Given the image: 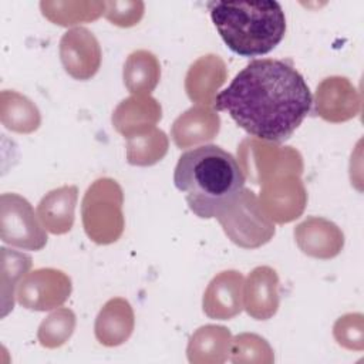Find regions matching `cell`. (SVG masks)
Returning <instances> with one entry per match:
<instances>
[{
  "label": "cell",
  "mask_w": 364,
  "mask_h": 364,
  "mask_svg": "<svg viewBox=\"0 0 364 364\" xmlns=\"http://www.w3.org/2000/svg\"><path fill=\"white\" fill-rule=\"evenodd\" d=\"M311 102L307 82L290 63L259 58L235 75L213 107L226 111L252 138L279 144L301 125Z\"/></svg>",
  "instance_id": "obj_1"
},
{
  "label": "cell",
  "mask_w": 364,
  "mask_h": 364,
  "mask_svg": "<svg viewBox=\"0 0 364 364\" xmlns=\"http://www.w3.org/2000/svg\"><path fill=\"white\" fill-rule=\"evenodd\" d=\"M245 182L237 159L218 145H200L183 152L173 172L175 186L200 219L216 218L245 188Z\"/></svg>",
  "instance_id": "obj_2"
},
{
  "label": "cell",
  "mask_w": 364,
  "mask_h": 364,
  "mask_svg": "<svg viewBox=\"0 0 364 364\" xmlns=\"http://www.w3.org/2000/svg\"><path fill=\"white\" fill-rule=\"evenodd\" d=\"M209 11L223 43L242 57L270 53L286 33L284 11L274 0L212 1Z\"/></svg>",
  "instance_id": "obj_3"
},
{
  "label": "cell",
  "mask_w": 364,
  "mask_h": 364,
  "mask_svg": "<svg viewBox=\"0 0 364 364\" xmlns=\"http://www.w3.org/2000/svg\"><path fill=\"white\" fill-rule=\"evenodd\" d=\"M124 193L112 178L94 181L81 202V219L87 236L97 245L117 242L125 228Z\"/></svg>",
  "instance_id": "obj_4"
},
{
  "label": "cell",
  "mask_w": 364,
  "mask_h": 364,
  "mask_svg": "<svg viewBox=\"0 0 364 364\" xmlns=\"http://www.w3.org/2000/svg\"><path fill=\"white\" fill-rule=\"evenodd\" d=\"M225 235L239 247L257 249L274 236V223L263 212L259 198L243 188L216 216Z\"/></svg>",
  "instance_id": "obj_5"
},
{
  "label": "cell",
  "mask_w": 364,
  "mask_h": 364,
  "mask_svg": "<svg viewBox=\"0 0 364 364\" xmlns=\"http://www.w3.org/2000/svg\"><path fill=\"white\" fill-rule=\"evenodd\" d=\"M237 159L245 178L257 185L282 175L303 173V158L297 149L263 139H243L237 146Z\"/></svg>",
  "instance_id": "obj_6"
},
{
  "label": "cell",
  "mask_w": 364,
  "mask_h": 364,
  "mask_svg": "<svg viewBox=\"0 0 364 364\" xmlns=\"http://www.w3.org/2000/svg\"><path fill=\"white\" fill-rule=\"evenodd\" d=\"M0 237L6 245L41 250L47 245V233L31 203L18 193L0 196Z\"/></svg>",
  "instance_id": "obj_7"
},
{
  "label": "cell",
  "mask_w": 364,
  "mask_h": 364,
  "mask_svg": "<svg viewBox=\"0 0 364 364\" xmlns=\"http://www.w3.org/2000/svg\"><path fill=\"white\" fill-rule=\"evenodd\" d=\"M71 290L68 274L58 269L41 267L23 277L16 291V300L27 310L48 311L64 304Z\"/></svg>",
  "instance_id": "obj_8"
},
{
  "label": "cell",
  "mask_w": 364,
  "mask_h": 364,
  "mask_svg": "<svg viewBox=\"0 0 364 364\" xmlns=\"http://www.w3.org/2000/svg\"><path fill=\"white\" fill-rule=\"evenodd\" d=\"M257 198L266 216L280 225L301 216L307 205V192L299 175H282L262 183Z\"/></svg>",
  "instance_id": "obj_9"
},
{
  "label": "cell",
  "mask_w": 364,
  "mask_h": 364,
  "mask_svg": "<svg viewBox=\"0 0 364 364\" xmlns=\"http://www.w3.org/2000/svg\"><path fill=\"white\" fill-rule=\"evenodd\" d=\"M102 51L97 37L85 27L67 30L60 40V60L74 80L92 78L101 67Z\"/></svg>",
  "instance_id": "obj_10"
},
{
  "label": "cell",
  "mask_w": 364,
  "mask_h": 364,
  "mask_svg": "<svg viewBox=\"0 0 364 364\" xmlns=\"http://www.w3.org/2000/svg\"><path fill=\"white\" fill-rule=\"evenodd\" d=\"M316 112L327 122L340 124L353 119L361 111V95L346 77L324 78L314 95Z\"/></svg>",
  "instance_id": "obj_11"
},
{
  "label": "cell",
  "mask_w": 364,
  "mask_h": 364,
  "mask_svg": "<svg viewBox=\"0 0 364 364\" xmlns=\"http://www.w3.org/2000/svg\"><path fill=\"white\" fill-rule=\"evenodd\" d=\"M243 276L237 270L218 273L208 284L202 309L209 318L230 320L243 309Z\"/></svg>",
  "instance_id": "obj_12"
},
{
  "label": "cell",
  "mask_w": 364,
  "mask_h": 364,
  "mask_svg": "<svg viewBox=\"0 0 364 364\" xmlns=\"http://www.w3.org/2000/svg\"><path fill=\"white\" fill-rule=\"evenodd\" d=\"M299 249L314 259H333L344 247V233L331 220L320 216H309L294 230Z\"/></svg>",
  "instance_id": "obj_13"
},
{
  "label": "cell",
  "mask_w": 364,
  "mask_h": 364,
  "mask_svg": "<svg viewBox=\"0 0 364 364\" xmlns=\"http://www.w3.org/2000/svg\"><path fill=\"white\" fill-rule=\"evenodd\" d=\"M280 304L279 276L270 266L255 267L243 282V309L255 320L272 318Z\"/></svg>",
  "instance_id": "obj_14"
},
{
  "label": "cell",
  "mask_w": 364,
  "mask_h": 364,
  "mask_svg": "<svg viewBox=\"0 0 364 364\" xmlns=\"http://www.w3.org/2000/svg\"><path fill=\"white\" fill-rule=\"evenodd\" d=\"M228 78L225 61L216 54L199 57L188 70L185 77V91L191 101L213 107L219 88Z\"/></svg>",
  "instance_id": "obj_15"
},
{
  "label": "cell",
  "mask_w": 364,
  "mask_h": 364,
  "mask_svg": "<svg viewBox=\"0 0 364 364\" xmlns=\"http://www.w3.org/2000/svg\"><path fill=\"white\" fill-rule=\"evenodd\" d=\"M220 129L219 114L206 105H193L172 124L171 136L178 148H191L216 138Z\"/></svg>",
  "instance_id": "obj_16"
},
{
  "label": "cell",
  "mask_w": 364,
  "mask_h": 364,
  "mask_svg": "<svg viewBox=\"0 0 364 364\" xmlns=\"http://www.w3.org/2000/svg\"><path fill=\"white\" fill-rule=\"evenodd\" d=\"M161 118L162 107L154 97L131 95L117 105L111 121L117 132L129 138L155 128Z\"/></svg>",
  "instance_id": "obj_17"
},
{
  "label": "cell",
  "mask_w": 364,
  "mask_h": 364,
  "mask_svg": "<svg viewBox=\"0 0 364 364\" xmlns=\"http://www.w3.org/2000/svg\"><path fill=\"white\" fill-rule=\"evenodd\" d=\"M134 327L135 316L129 301L124 297H114L100 310L95 318L94 333L100 344L117 347L131 337Z\"/></svg>",
  "instance_id": "obj_18"
},
{
  "label": "cell",
  "mask_w": 364,
  "mask_h": 364,
  "mask_svg": "<svg viewBox=\"0 0 364 364\" xmlns=\"http://www.w3.org/2000/svg\"><path fill=\"white\" fill-rule=\"evenodd\" d=\"M78 200V188L64 185L46 193L38 206L37 216L44 229L53 235H64L74 225V212Z\"/></svg>",
  "instance_id": "obj_19"
},
{
  "label": "cell",
  "mask_w": 364,
  "mask_h": 364,
  "mask_svg": "<svg viewBox=\"0 0 364 364\" xmlns=\"http://www.w3.org/2000/svg\"><path fill=\"white\" fill-rule=\"evenodd\" d=\"M232 340L230 331L223 326H202L189 338L188 360L192 364L225 363L230 354Z\"/></svg>",
  "instance_id": "obj_20"
},
{
  "label": "cell",
  "mask_w": 364,
  "mask_h": 364,
  "mask_svg": "<svg viewBox=\"0 0 364 364\" xmlns=\"http://www.w3.org/2000/svg\"><path fill=\"white\" fill-rule=\"evenodd\" d=\"M122 78L132 95H149L161 80V64L148 50L132 51L124 64Z\"/></svg>",
  "instance_id": "obj_21"
},
{
  "label": "cell",
  "mask_w": 364,
  "mask_h": 364,
  "mask_svg": "<svg viewBox=\"0 0 364 364\" xmlns=\"http://www.w3.org/2000/svg\"><path fill=\"white\" fill-rule=\"evenodd\" d=\"M0 121L13 132L31 134L38 129L41 115L37 105L26 95L13 90H3L0 94Z\"/></svg>",
  "instance_id": "obj_22"
},
{
  "label": "cell",
  "mask_w": 364,
  "mask_h": 364,
  "mask_svg": "<svg viewBox=\"0 0 364 364\" xmlns=\"http://www.w3.org/2000/svg\"><path fill=\"white\" fill-rule=\"evenodd\" d=\"M40 10L43 16L51 23L63 27H71L81 23L94 21L104 14V1H40Z\"/></svg>",
  "instance_id": "obj_23"
},
{
  "label": "cell",
  "mask_w": 364,
  "mask_h": 364,
  "mask_svg": "<svg viewBox=\"0 0 364 364\" xmlns=\"http://www.w3.org/2000/svg\"><path fill=\"white\" fill-rule=\"evenodd\" d=\"M1 317H6L14 307L18 283L31 267V257L26 253L1 247Z\"/></svg>",
  "instance_id": "obj_24"
},
{
  "label": "cell",
  "mask_w": 364,
  "mask_h": 364,
  "mask_svg": "<svg viewBox=\"0 0 364 364\" xmlns=\"http://www.w3.org/2000/svg\"><path fill=\"white\" fill-rule=\"evenodd\" d=\"M166 134L156 127L127 138V162L135 166H151L159 162L168 152Z\"/></svg>",
  "instance_id": "obj_25"
},
{
  "label": "cell",
  "mask_w": 364,
  "mask_h": 364,
  "mask_svg": "<svg viewBox=\"0 0 364 364\" xmlns=\"http://www.w3.org/2000/svg\"><path fill=\"white\" fill-rule=\"evenodd\" d=\"M75 314L67 307L50 313L38 326L37 338L46 348H57L70 340L75 330Z\"/></svg>",
  "instance_id": "obj_26"
},
{
  "label": "cell",
  "mask_w": 364,
  "mask_h": 364,
  "mask_svg": "<svg viewBox=\"0 0 364 364\" xmlns=\"http://www.w3.org/2000/svg\"><path fill=\"white\" fill-rule=\"evenodd\" d=\"M230 361L232 363H273V350L269 343L255 334V333H242L232 340L230 348Z\"/></svg>",
  "instance_id": "obj_27"
},
{
  "label": "cell",
  "mask_w": 364,
  "mask_h": 364,
  "mask_svg": "<svg viewBox=\"0 0 364 364\" xmlns=\"http://www.w3.org/2000/svg\"><path fill=\"white\" fill-rule=\"evenodd\" d=\"M336 341L348 350L361 351L364 348V324L361 313H348L341 316L333 327Z\"/></svg>",
  "instance_id": "obj_28"
},
{
  "label": "cell",
  "mask_w": 364,
  "mask_h": 364,
  "mask_svg": "<svg viewBox=\"0 0 364 364\" xmlns=\"http://www.w3.org/2000/svg\"><path fill=\"white\" fill-rule=\"evenodd\" d=\"M104 3V17L114 26L132 27L144 17L145 4L141 0H109Z\"/></svg>",
  "instance_id": "obj_29"
}]
</instances>
